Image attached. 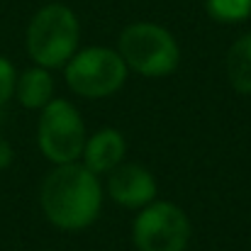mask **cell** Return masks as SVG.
Masks as SVG:
<instances>
[{"label": "cell", "mask_w": 251, "mask_h": 251, "mask_svg": "<svg viewBox=\"0 0 251 251\" xmlns=\"http://www.w3.org/2000/svg\"><path fill=\"white\" fill-rule=\"evenodd\" d=\"M132 234L139 251H185L190 222L173 202H149L137 215Z\"/></svg>", "instance_id": "obj_6"}, {"label": "cell", "mask_w": 251, "mask_h": 251, "mask_svg": "<svg viewBox=\"0 0 251 251\" xmlns=\"http://www.w3.org/2000/svg\"><path fill=\"white\" fill-rule=\"evenodd\" d=\"M207 12L217 22H244L251 15V0H207Z\"/></svg>", "instance_id": "obj_11"}, {"label": "cell", "mask_w": 251, "mask_h": 251, "mask_svg": "<svg viewBox=\"0 0 251 251\" xmlns=\"http://www.w3.org/2000/svg\"><path fill=\"white\" fill-rule=\"evenodd\" d=\"M37 142L42 154L59 166L74 164L78 156H83L85 125L78 110L64 98H54L51 102H47L39 115Z\"/></svg>", "instance_id": "obj_4"}, {"label": "cell", "mask_w": 251, "mask_h": 251, "mask_svg": "<svg viewBox=\"0 0 251 251\" xmlns=\"http://www.w3.org/2000/svg\"><path fill=\"white\" fill-rule=\"evenodd\" d=\"M102 190L95 173L83 164H61L42 183V210L51 225L78 232L100 215Z\"/></svg>", "instance_id": "obj_1"}, {"label": "cell", "mask_w": 251, "mask_h": 251, "mask_svg": "<svg viewBox=\"0 0 251 251\" xmlns=\"http://www.w3.org/2000/svg\"><path fill=\"white\" fill-rule=\"evenodd\" d=\"M15 95L17 100L29 107V110H42L47 102H51L54 98V78L49 74V69H27L17 81H15Z\"/></svg>", "instance_id": "obj_9"}, {"label": "cell", "mask_w": 251, "mask_h": 251, "mask_svg": "<svg viewBox=\"0 0 251 251\" xmlns=\"http://www.w3.org/2000/svg\"><path fill=\"white\" fill-rule=\"evenodd\" d=\"M107 190L115 202H120L122 207L137 210V207H147L154 200L156 180L144 166L127 164V166H117L112 171Z\"/></svg>", "instance_id": "obj_7"}, {"label": "cell", "mask_w": 251, "mask_h": 251, "mask_svg": "<svg viewBox=\"0 0 251 251\" xmlns=\"http://www.w3.org/2000/svg\"><path fill=\"white\" fill-rule=\"evenodd\" d=\"M78 47V20L71 7L44 5L27 27V51L42 69H59L71 61Z\"/></svg>", "instance_id": "obj_2"}, {"label": "cell", "mask_w": 251, "mask_h": 251, "mask_svg": "<svg viewBox=\"0 0 251 251\" xmlns=\"http://www.w3.org/2000/svg\"><path fill=\"white\" fill-rule=\"evenodd\" d=\"M227 78L237 93L251 95V32L232 44L227 54Z\"/></svg>", "instance_id": "obj_10"}, {"label": "cell", "mask_w": 251, "mask_h": 251, "mask_svg": "<svg viewBox=\"0 0 251 251\" xmlns=\"http://www.w3.org/2000/svg\"><path fill=\"white\" fill-rule=\"evenodd\" d=\"M15 69L7 59L0 56V107H5V102L15 95Z\"/></svg>", "instance_id": "obj_12"}, {"label": "cell", "mask_w": 251, "mask_h": 251, "mask_svg": "<svg viewBox=\"0 0 251 251\" xmlns=\"http://www.w3.org/2000/svg\"><path fill=\"white\" fill-rule=\"evenodd\" d=\"M120 56L137 74L161 78L176 71L180 51L171 32L161 25L137 22L120 34Z\"/></svg>", "instance_id": "obj_3"}, {"label": "cell", "mask_w": 251, "mask_h": 251, "mask_svg": "<svg viewBox=\"0 0 251 251\" xmlns=\"http://www.w3.org/2000/svg\"><path fill=\"white\" fill-rule=\"evenodd\" d=\"M127 78L122 56L105 47H90L71 56L66 64V83L83 98H107L117 93Z\"/></svg>", "instance_id": "obj_5"}, {"label": "cell", "mask_w": 251, "mask_h": 251, "mask_svg": "<svg viewBox=\"0 0 251 251\" xmlns=\"http://www.w3.org/2000/svg\"><path fill=\"white\" fill-rule=\"evenodd\" d=\"M125 137L117 129H100L90 139H85L83 147V166L93 173L115 171L125 159Z\"/></svg>", "instance_id": "obj_8"}, {"label": "cell", "mask_w": 251, "mask_h": 251, "mask_svg": "<svg viewBox=\"0 0 251 251\" xmlns=\"http://www.w3.org/2000/svg\"><path fill=\"white\" fill-rule=\"evenodd\" d=\"M10 164H12V147L7 144L5 137H0V171L7 168Z\"/></svg>", "instance_id": "obj_13"}]
</instances>
